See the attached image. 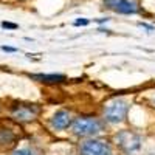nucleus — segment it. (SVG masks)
<instances>
[{
	"label": "nucleus",
	"instance_id": "obj_1",
	"mask_svg": "<svg viewBox=\"0 0 155 155\" xmlns=\"http://www.w3.org/2000/svg\"><path fill=\"white\" fill-rule=\"evenodd\" d=\"M102 124L96 118H88V116H81L76 118L73 123V132L79 137H88L101 132Z\"/></svg>",
	"mask_w": 155,
	"mask_h": 155
},
{
	"label": "nucleus",
	"instance_id": "obj_2",
	"mask_svg": "<svg viewBox=\"0 0 155 155\" xmlns=\"http://www.w3.org/2000/svg\"><path fill=\"white\" fill-rule=\"evenodd\" d=\"M127 104L123 99H113L104 109V116L109 123H121L126 118Z\"/></svg>",
	"mask_w": 155,
	"mask_h": 155
},
{
	"label": "nucleus",
	"instance_id": "obj_3",
	"mask_svg": "<svg viewBox=\"0 0 155 155\" xmlns=\"http://www.w3.org/2000/svg\"><path fill=\"white\" fill-rule=\"evenodd\" d=\"M81 155H113L109 144L99 140H88L81 144Z\"/></svg>",
	"mask_w": 155,
	"mask_h": 155
},
{
	"label": "nucleus",
	"instance_id": "obj_4",
	"mask_svg": "<svg viewBox=\"0 0 155 155\" xmlns=\"http://www.w3.org/2000/svg\"><path fill=\"white\" fill-rule=\"evenodd\" d=\"M39 113V107L34 104H17L11 109L12 118H16L17 121H31L34 120Z\"/></svg>",
	"mask_w": 155,
	"mask_h": 155
},
{
	"label": "nucleus",
	"instance_id": "obj_5",
	"mask_svg": "<svg viewBox=\"0 0 155 155\" xmlns=\"http://www.w3.org/2000/svg\"><path fill=\"white\" fill-rule=\"evenodd\" d=\"M104 5L121 14H135L138 11V5L134 0H106Z\"/></svg>",
	"mask_w": 155,
	"mask_h": 155
},
{
	"label": "nucleus",
	"instance_id": "obj_6",
	"mask_svg": "<svg viewBox=\"0 0 155 155\" xmlns=\"http://www.w3.org/2000/svg\"><path fill=\"white\" fill-rule=\"evenodd\" d=\"M118 143L127 150H134L140 146V138L130 132H121L118 135Z\"/></svg>",
	"mask_w": 155,
	"mask_h": 155
},
{
	"label": "nucleus",
	"instance_id": "obj_7",
	"mask_svg": "<svg viewBox=\"0 0 155 155\" xmlns=\"http://www.w3.org/2000/svg\"><path fill=\"white\" fill-rule=\"evenodd\" d=\"M71 123V116L67 110H59L53 115V118H51V124H53V127L59 129V130H62V129H67Z\"/></svg>",
	"mask_w": 155,
	"mask_h": 155
},
{
	"label": "nucleus",
	"instance_id": "obj_8",
	"mask_svg": "<svg viewBox=\"0 0 155 155\" xmlns=\"http://www.w3.org/2000/svg\"><path fill=\"white\" fill-rule=\"evenodd\" d=\"M17 135L9 127H0V147H9L16 143Z\"/></svg>",
	"mask_w": 155,
	"mask_h": 155
},
{
	"label": "nucleus",
	"instance_id": "obj_9",
	"mask_svg": "<svg viewBox=\"0 0 155 155\" xmlns=\"http://www.w3.org/2000/svg\"><path fill=\"white\" fill-rule=\"evenodd\" d=\"M31 78L34 81L45 82V84H58V82L65 81V76L64 74H33Z\"/></svg>",
	"mask_w": 155,
	"mask_h": 155
},
{
	"label": "nucleus",
	"instance_id": "obj_10",
	"mask_svg": "<svg viewBox=\"0 0 155 155\" xmlns=\"http://www.w3.org/2000/svg\"><path fill=\"white\" fill-rule=\"evenodd\" d=\"M12 155H34L31 150H28V149H19V150H16Z\"/></svg>",
	"mask_w": 155,
	"mask_h": 155
},
{
	"label": "nucleus",
	"instance_id": "obj_11",
	"mask_svg": "<svg viewBox=\"0 0 155 155\" xmlns=\"http://www.w3.org/2000/svg\"><path fill=\"white\" fill-rule=\"evenodd\" d=\"M2 27H3V28H11V30H16V28H17V25H16V23H9V22H3V23H2Z\"/></svg>",
	"mask_w": 155,
	"mask_h": 155
},
{
	"label": "nucleus",
	"instance_id": "obj_12",
	"mask_svg": "<svg viewBox=\"0 0 155 155\" xmlns=\"http://www.w3.org/2000/svg\"><path fill=\"white\" fill-rule=\"evenodd\" d=\"M87 23H88L87 19H79V20H76V22H74V25H87Z\"/></svg>",
	"mask_w": 155,
	"mask_h": 155
},
{
	"label": "nucleus",
	"instance_id": "obj_13",
	"mask_svg": "<svg viewBox=\"0 0 155 155\" xmlns=\"http://www.w3.org/2000/svg\"><path fill=\"white\" fill-rule=\"evenodd\" d=\"M3 51H16V48H11V47H2Z\"/></svg>",
	"mask_w": 155,
	"mask_h": 155
}]
</instances>
